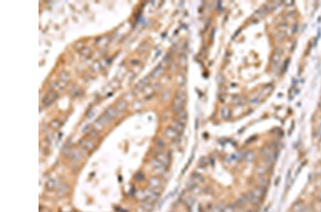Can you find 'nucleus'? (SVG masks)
Here are the masks:
<instances>
[{
    "instance_id": "5",
    "label": "nucleus",
    "mask_w": 321,
    "mask_h": 212,
    "mask_svg": "<svg viewBox=\"0 0 321 212\" xmlns=\"http://www.w3.org/2000/svg\"><path fill=\"white\" fill-rule=\"evenodd\" d=\"M156 159L159 161L163 165L165 166V167H168L169 165V159L167 156L163 154H160L157 156L156 157Z\"/></svg>"
},
{
    "instance_id": "7",
    "label": "nucleus",
    "mask_w": 321,
    "mask_h": 212,
    "mask_svg": "<svg viewBox=\"0 0 321 212\" xmlns=\"http://www.w3.org/2000/svg\"><path fill=\"white\" fill-rule=\"evenodd\" d=\"M69 191V187L66 184H63L60 185L59 187V190H58V196H64Z\"/></svg>"
},
{
    "instance_id": "12",
    "label": "nucleus",
    "mask_w": 321,
    "mask_h": 212,
    "mask_svg": "<svg viewBox=\"0 0 321 212\" xmlns=\"http://www.w3.org/2000/svg\"><path fill=\"white\" fill-rule=\"evenodd\" d=\"M173 128L176 130L177 132H181L183 129V123H181L180 122H177L174 124V126Z\"/></svg>"
},
{
    "instance_id": "8",
    "label": "nucleus",
    "mask_w": 321,
    "mask_h": 212,
    "mask_svg": "<svg viewBox=\"0 0 321 212\" xmlns=\"http://www.w3.org/2000/svg\"><path fill=\"white\" fill-rule=\"evenodd\" d=\"M57 185V180L55 179V178H50V179H49L47 181V184H46V187L48 190L49 191H52L53 189H54L55 188H56V186Z\"/></svg>"
},
{
    "instance_id": "4",
    "label": "nucleus",
    "mask_w": 321,
    "mask_h": 212,
    "mask_svg": "<svg viewBox=\"0 0 321 212\" xmlns=\"http://www.w3.org/2000/svg\"><path fill=\"white\" fill-rule=\"evenodd\" d=\"M149 185L151 186V189L161 188V181L157 177H152L149 180Z\"/></svg>"
},
{
    "instance_id": "3",
    "label": "nucleus",
    "mask_w": 321,
    "mask_h": 212,
    "mask_svg": "<svg viewBox=\"0 0 321 212\" xmlns=\"http://www.w3.org/2000/svg\"><path fill=\"white\" fill-rule=\"evenodd\" d=\"M151 165H152L154 173H155L156 174L163 175L165 173L166 167L157 159L153 160L152 162H151Z\"/></svg>"
},
{
    "instance_id": "6",
    "label": "nucleus",
    "mask_w": 321,
    "mask_h": 212,
    "mask_svg": "<svg viewBox=\"0 0 321 212\" xmlns=\"http://www.w3.org/2000/svg\"><path fill=\"white\" fill-rule=\"evenodd\" d=\"M141 207L143 209V210H144L147 212H151V211H152V209L153 208V203L149 202V201H143L142 203H141Z\"/></svg>"
},
{
    "instance_id": "9",
    "label": "nucleus",
    "mask_w": 321,
    "mask_h": 212,
    "mask_svg": "<svg viewBox=\"0 0 321 212\" xmlns=\"http://www.w3.org/2000/svg\"><path fill=\"white\" fill-rule=\"evenodd\" d=\"M191 180L196 184H198L203 182V178L201 177V175H199L198 173H194V174L192 175Z\"/></svg>"
},
{
    "instance_id": "15",
    "label": "nucleus",
    "mask_w": 321,
    "mask_h": 212,
    "mask_svg": "<svg viewBox=\"0 0 321 212\" xmlns=\"http://www.w3.org/2000/svg\"><path fill=\"white\" fill-rule=\"evenodd\" d=\"M247 212H256V211H253V210H249V211H248Z\"/></svg>"
},
{
    "instance_id": "2",
    "label": "nucleus",
    "mask_w": 321,
    "mask_h": 212,
    "mask_svg": "<svg viewBox=\"0 0 321 212\" xmlns=\"http://www.w3.org/2000/svg\"><path fill=\"white\" fill-rule=\"evenodd\" d=\"M159 197V194L156 193L155 191L152 189H146L143 191V200L142 201H147L149 202L153 203V201L157 200Z\"/></svg>"
},
{
    "instance_id": "13",
    "label": "nucleus",
    "mask_w": 321,
    "mask_h": 212,
    "mask_svg": "<svg viewBox=\"0 0 321 212\" xmlns=\"http://www.w3.org/2000/svg\"><path fill=\"white\" fill-rule=\"evenodd\" d=\"M223 212H236V208L233 206H226L223 210Z\"/></svg>"
},
{
    "instance_id": "10",
    "label": "nucleus",
    "mask_w": 321,
    "mask_h": 212,
    "mask_svg": "<svg viewBox=\"0 0 321 212\" xmlns=\"http://www.w3.org/2000/svg\"><path fill=\"white\" fill-rule=\"evenodd\" d=\"M178 132H177L175 129L173 128H168L166 132V136L168 138H174L175 137Z\"/></svg>"
},
{
    "instance_id": "16",
    "label": "nucleus",
    "mask_w": 321,
    "mask_h": 212,
    "mask_svg": "<svg viewBox=\"0 0 321 212\" xmlns=\"http://www.w3.org/2000/svg\"><path fill=\"white\" fill-rule=\"evenodd\" d=\"M42 212H49V211H48L47 210H46V209H45V210H44Z\"/></svg>"
},
{
    "instance_id": "11",
    "label": "nucleus",
    "mask_w": 321,
    "mask_h": 212,
    "mask_svg": "<svg viewBox=\"0 0 321 212\" xmlns=\"http://www.w3.org/2000/svg\"><path fill=\"white\" fill-rule=\"evenodd\" d=\"M256 173L258 176H263L267 173V168L263 166H260L257 168Z\"/></svg>"
},
{
    "instance_id": "1",
    "label": "nucleus",
    "mask_w": 321,
    "mask_h": 212,
    "mask_svg": "<svg viewBox=\"0 0 321 212\" xmlns=\"http://www.w3.org/2000/svg\"><path fill=\"white\" fill-rule=\"evenodd\" d=\"M265 194L263 187L255 188L248 196V199L255 204H258Z\"/></svg>"
},
{
    "instance_id": "14",
    "label": "nucleus",
    "mask_w": 321,
    "mask_h": 212,
    "mask_svg": "<svg viewBox=\"0 0 321 212\" xmlns=\"http://www.w3.org/2000/svg\"><path fill=\"white\" fill-rule=\"evenodd\" d=\"M143 178H144V176H143L141 173H137V175H136V178H137L138 181L143 180Z\"/></svg>"
}]
</instances>
